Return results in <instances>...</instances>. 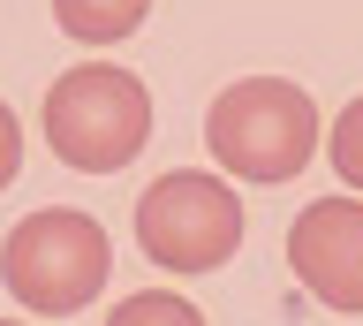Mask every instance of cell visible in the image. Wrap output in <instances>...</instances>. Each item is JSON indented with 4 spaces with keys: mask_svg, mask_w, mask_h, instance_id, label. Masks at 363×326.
Segmentation results:
<instances>
[{
    "mask_svg": "<svg viewBox=\"0 0 363 326\" xmlns=\"http://www.w3.org/2000/svg\"><path fill=\"white\" fill-rule=\"evenodd\" d=\"M318 137L325 129H318L311 92L288 84V76H242L204 114V144H212V160L235 183H288V175H303Z\"/></svg>",
    "mask_w": 363,
    "mask_h": 326,
    "instance_id": "obj_1",
    "label": "cell"
},
{
    "mask_svg": "<svg viewBox=\"0 0 363 326\" xmlns=\"http://www.w3.org/2000/svg\"><path fill=\"white\" fill-rule=\"evenodd\" d=\"M45 144L76 175H121L152 144V92H144V76L113 69V61L68 69L45 92Z\"/></svg>",
    "mask_w": 363,
    "mask_h": 326,
    "instance_id": "obj_2",
    "label": "cell"
},
{
    "mask_svg": "<svg viewBox=\"0 0 363 326\" xmlns=\"http://www.w3.org/2000/svg\"><path fill=\"white\" fill-rule=\"evenodd\" d=\"M113 273V243L106 228L76 205H45L30 220L8 228L0 243V281H8V296L23 311H38V319H68V311H84Z\"/></svg>",
    "mask_w": 363,
    "mask_h": 326,
    "instance_id": "obj_3",
    "label": "cell"
},
{
    "mask_svg": "<svg viewBox=\"0 0 363 326\" xmlns=\"http://www.w3.org/2000/svg\"><path fill=\"white\" fill-rule=\"evenodd\" d=\"M136 243L167 273H220L242 251V205L220 175H197V167L159 175L136 205Z\"/></svg>",
    "mask_w": 363,
    "mask_h": 326,
    "instance_id": "obj_4",
    "label": "cell"
},
{
    "mask_svg": "<svg viewBox=\"0 0 363 326\" xmlns=\"http://www.w3.org/2000/svg\"><path fill=\"white\" fill-rule=\"evenodd\" d=\"M288 266L325 311H363V197H318L288 228Z\"/></svg>",
    "mask_w": 363,
    "mask_h": 326,
    "instance_id": "obj_5",
    "label": "cell"
},
{
    "mask_svg": "<svg viewBox=\"0 0 363 326\" xmlns=\"http://www.w3.org/2000/svg\"><path fill=\"white\" fill-rule=\"evenodd\" d=\"M144 16H152V0H53V23H61L68 38H84V46L129 38Z\"/></svg>",
    "mask_w": 363,
    "mask_h": 326,
    "instance_id": "obj_6",
    "label": "cell"
},
{
    "mask_svg": "<svg viewBox=\"0 0 363 326\" xmlns=\"http://www.w3.org/2000/svg\"><path fill=\"white\" fill-rule=\"evenodd\" d=\"M106 326H204V311H197L189 296H174V288H144V296L113 303Z\"/></svg>",
    "mask_w": 363,
    "mask_h": 326,
    "instance_id": "obj_7",
    "label": "cell"
},
{
    "mask_svg": "<svg viewBox=\"0 0 363 326\" xmlns=\"http://www.w3.org/2000/svg\"><path fill=\"white\" fill-rule=\"evenodd\" d=\"M325 160H333V175L348 190H363V99H348L333 121V137H325Z\"/></svg>",
    "mask_w": 363,
    "mask_h": 326,
    "instance_id": "obj_8",
    "label": "cell"
},
{
    "mask_svg": "<svg viewBox=\"0 0 363 326\" xmlns=\"http://www.w3.org/2000/svg\"><path fill=\"white\" fill-rule=\"evenodd\" d=\"M23 175V129H16V107L0 99V190Z\"/></svg>",
    "mask_w": 363,
    "mask_h": 326,
    "instance_id": "obj_9",
    "label": "cell"
},
{
    "mask_svg": "<svg viewBox=\"0 0 363 326\" xmlns=\"http://www.w3.org/2000/svg\"><path fill=\"white\" fill-rule=\"evenodd\" d=\"M0 326H16V319H0Z\"/></svg>",
    "mask_w": 363,
    "mask_h": 326,
    "instance_id": "obj_10",
    "label": "cell"
}]
</instances>
